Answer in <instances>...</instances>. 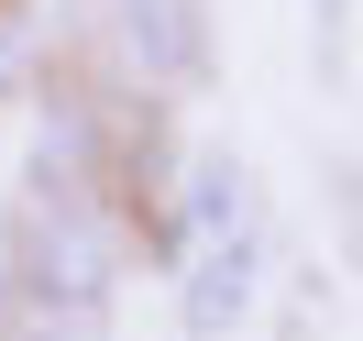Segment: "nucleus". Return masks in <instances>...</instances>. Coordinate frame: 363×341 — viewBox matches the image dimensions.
Returning a JSON list of instances; mask_svg holds the SVG:
<instances>
[{
  "mask_svg": "<svg viewBox=\"0 0 363 341\" xmlns=\"http://www.w3.org/2000/svg\"><path fill=\"white\" fill-rule=\"evenodd\" d=\"M121 55L143 67V89H209L220 45H209V0H111Z\"/></svg>",
  "mask_w": 363,
  "mask_h": 341,
  "instance_id": "nucleus-1",
  "label": "nucleus"
},
{
  "mask_svg": "<svg viewBox=\"0 0 363 341\" xmlns=\"http://www.w3.org/2000/svg\"><path fill=\"white\" fill-rule=\"evenodd\" d=\"M177 319L199 341H220V330H242L253 319V286H264V242L253 231H220V242H199V253H177Z\"/></svg>",
  "mask_w": 363,
  "mask_h": 341,
  "instance_id": "nucleus-2",
  "label": "nucleus"
},
{
  "mask_svg": "<svg viewBox=\"0 0 363 341\" xmlns=\"http://www.w3.org/2000/svg\"><path fill=\"white\" fill-rule=\"evenodd\" d=\"M253 177L231 155H199L187 165V209H177V253H199V242H220V231H253Z\"/></svg>",
  "mask_w": 363,
  "mask_h": 341,
  "instance_id": "nucleus-3",
  "label": "nucleus"
},
{
  "mask_svg": "<svg viewBox=\"0 0 363 341\" xmlns=\"http://www.w3.org/2000/svg\"><path fill=\"white\" fill-rule=\"evenodd\" d=\"M11 341H111V319H99V308H23Z\"/></svg>",
  "mask_w": 363,
  "mask_h": 341,
  "instance_id": "nucleus-4",
  "label": "nucleus"
}]
</instances>
